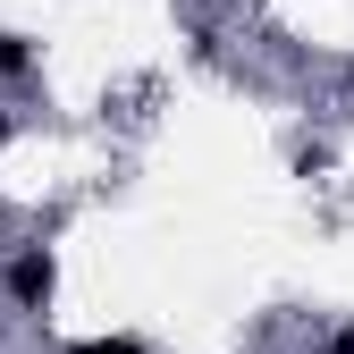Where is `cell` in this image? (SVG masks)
<instances>
[{
    "mask_svg": "<svg viewBox=\"0 0 354 354\" xmlns=\"http://www.w3.org/2000/svg\"><path fill=\"white\" fill-rule=\"evenodd\" d=\"M51 287H59V253H51V245H26V253L9 261V295L26 304V313H42Z\"/></svg>",
    "mask_w": 354,
    "mask_h": 354,
    "instance_id": "1",
    "label": "cell"
},
{
    "mask_svg": "<svg viewBox=\"0 0 354 354\" xmlns=\"http://www.w3.org/2000/svg\"><path fill=\"white\" fill-rule=\"evenodd\" d=\"M26 68H34V42L0 26V76H26Z\"/></svg>",
    "mask_w": 354,
    "mask_h": 354,
    "instance_id": "2",
    "label": "cell"
},
{
    "mask_svg": "<svg viewBox=\"0 0 354 354\" xmlns=\"http://www.w3.org/2000/svg\"><path fill=\"white\" fill-rule=\"evenodd\" d=\"M68 354H152V346H136V337H84V346H68Z\"/></svg>",
    "mask_w": 354,
    "mask_h": 354,
    "instance_id": "3",
    "label": "cell"
},
{
    "mask_svg": "<svg viewBox=\"0 0 354 354\" xmlns=\"http://www.w3.org/2000/svg\"><path fill=\"white\" fill-rule=\"evenodd\" d=\"M321 354H354V321H346V329H329V346H321Z\"/></svg>",
    "mask_w": 354,
    "mask_h": 354,
    "instance_id": "4",
    "label": "cell"
},
{
    "mask_svg": "<svg viewBox=\"0 0 354 354\" xmlns=\"http://www.w3.org/2000/svg\"><path fill=\"white\" fill-rule=\"evenodd\" d=\"M346 84H354V59H346Z\"/></svg>",
    "mask_w": 354,
    "mask_h": 354,
    "instance_id": "5",
    "label": "cell"
}]
</instances>
